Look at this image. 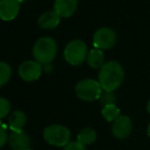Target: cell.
Returning <instances> with one entry per match:
<instances>
[{
    "label": "cell",
    "mask_w": 150,
    "mask_h": 150,
    "mask_svg": "<svg viewBox=\"0 0 150 150\" xmlns=\"http://www.w3.org/2000/svg\"><path fill=\"white\" fill-rule=\"evenodd\" d=\"M10 108H11V105L9 101L6 98L0 97V120L4 119L9 113Z\"/></svg>",
    "instance_id": "18"
},
{
    "label": "cell",
    "mask_w": 150,
    "mask_h": 150,
    "mask_svg": "<svg viewBox=\"0 0 150 150\" xmlns=\"http://www.w3.org/2000/svg\"><path fill=\"white\" fill-rule=\"evenodd\" d=\"M71 131L61 125L48 126L43 132L44 140L55 147H65L71 142Z\"/></svg>",
    "instance_id": "3"
},
{
    "label": "cell",
    "mask_w": 150,
    "mask_h": 150,
    "mask_svg": "<svg viewBox=\"0 0 150 150\" xmlns=\"http://www.w3.org/2000/svg\"><path fill=\"white\" fill-rule=\"evenodd\" d=\"M101 101L104 105L107 104H115V96L112 92H106L104 91V93H102L101 95Z\"/></svg>",
    "instance_id": "19"
},
{
    "label": "cell",
    "mask_w": 150,
    "mask_h": 150,
    "mask_svg": "<svg viewBox=\"0 0 150 150\" xmlns=\"http://www.w3.org/2000/svg\"><path fill=\"white\" fill-rule=\"evenodd\" d=\"M87 62L92 69H101L104 64V54L102 50L94 48L88 53Z\"/></svg>",
    "instance_id": "14"
},
{
    "label": "cell",
    "mask_w": 150,
    "mask_h": 150,
    "mask_svg": "<svg viewBox=\"0 0 150 150\" xmlns=\"http://www.w3.org/2000/svg\"><path fill=\"white\" fill-rule=\"evenodd\" d=\"M57 53V45L51 37H42L36 41L33 47V56L40 64L47 65L53 61Z\"/></svg>",
    "instance_id": "2"
},
{
    "label": "cell",
    "mask_w": 150,
    "mask_h": 150,
    "mask_svg": "<svg viewBox=\"0 0 150 150\" xmlns=\"http://www.w3.org/2000/svg\"><path fill=\"white\" fill-rule=\"evenodd\" d=\"M87 45L82 40H73L64 48L63 56L67 63L71 65H80L87 59Z\"/></svg>",
    "instance_id": "5"
},
{
    "label": "cell",
    "mask_w": 150,
    "mask_h": 150,
    "mask_svg": "<svg viewBox=\"0 0 150 150\" xmlns=\"http://www.w3.org/2000/svg\"><path fill=\"white\" fill-rule=\"evenodd\" d=\"M146 109H147V112L150 115V100L148 101V103H147V106H146Z\"/></svg>",
    "instance_id": "22"
},
{
    "label": "cell",
    "mask_w": 150,
    "mask_h": 150,
    "mask_svg": "<svg viewBox=\"0 0 150 150\" xmlns=\"http://www.w3.org/2000/svg\"><path fill=\"white\" fill-rule=\"evenodd\" d=\"M27 124V115L22 110H14L8 117V125L12 132L23 131Z\"/></svg>",
    "instance_id": "13"
},
{
    "label": "cell",
    "mask_w": 150,
    "mask_h": 150,
    "mask_svg": "<svg viewBox=\"0 0 150 150\" xmlns=\"http://www.w3.org/2000/svg\"><path fill=\"white\" fill-rule=\"evenodd\" d=\"M97 139V133L94 129L87 127L84 128L80 131L79 135H78V142L81 143L82 145L86 146V145H90L94 143Z\"/></svg>",
    "instance_id": "15"
},
{
    "label": "cell",
    "mask_w": 150,
    "mask_h": 150,
    "mask_svg": "<svg viewBox=\"0 0 150 150\" xmlns=\"http://www.w3.org/2000/svg\"><path fill=\"white\" fill-rule=\"evenodd\" d=\"M8 142V135L4 127H0V148L4 146Z\"/></svg>",
    "instance_id": "21"
},
{
    "label": "cell",
    "mask_w": 150,
    "mask_h": 150,
    "mask_svg": "<svg viewBox=\"0 0 150 150\" xmlns=\"http://www.w3.org/2000/svg\"><path fill=\"white\" fill-rule=\"evenodd\" d=\"M63 150H86L85 146L79 143L78 141L69 142L65 147H63Z\"/></svg>",
    "instance_id": "20"
},
{
    "label": "cell",
    "mask_w": 150,
    "mask_h": 150,
    "mask_svg": "<svg viewBox=\"0 0 150 150\" xmlns=\"http://www.w3.org/2000/svg\"><path fill=\"white\" fill-rule=\"evenodd\" d=\"M27 150H32V149H31V148H30V149H27Z\"/></svg>",
    "instance_id": "24"
},
{
    "label": "cell",
    "mask_w": 150,
    "mask_h": 150,
    "mask_svg": "<svg viewBox=\"0 0 150 150\" xmlns=\"http://www.w3.org/2000/svg\"><path fill=\"white\" fill-rule=\"evenodd\" d=\"M117 42V34L110 28H101L93 36V45L97 49H109Z\"/></svg>",
    "instance_id": "6"
},
{
    "label": "cell",
    "mask_w": 150,
    "mask_h": 150,
    "mask_svg": "<svg viewBox=\"0 0 150 150\" xmlns=\"http://www.w3.org/2000/svg\"><path fill=\"white\" fill-rule=\"evenodd\" d=\"M59 23H60V16L54 10L43 12L40 16V18H38V25L42 29H47V30L55 29L59 25Z\"/></svg>",
    "instance_id": "12"
},
{
    "label": "cell",
    "mask_w": 150,
    "mask_h": 150,
    "mask_svg": "<svg viewBox=\"0 0 150 150\" xmlns=\"http://www.w3.org/2000/svg\"><path fill=\"white\" fill-rule=\"evenodd\" d=\"M147 135H148V137L150 138V122L148 124V126H147Z\"/></svg>",
    "instance_id": "23"
},
{
    "label": "cell",
    "mask_w": 150,
    "mask_h": 150,
    "mask_svg": "<svg viewBox=\"0 0 150 150\" xmlns=\"http://www.w3.org/2000/svg\"><path fill=\"white\" fill-rule=\"evenodd\" d=\"M78 0H55L54 11L60 18H69L77 10Z\"/></svg>",
    "instance_id": "11"
},
{
    "label": "cell",
    "mask_w": 150,
    "mask_h": 150,
    "mask_svg": "<svg viewBox=\"0 0 150 150\" xmlns=\"http://www.w3.org/2000/svg\"><path fill=\"white\" fill-rule=\"evenodd\" d=\"M101 115L106 122H113L120 115V110L115 104H107L103 106Z\"/></svg>",
    "instance_id": "16"
},
{
    "label": "cell",
    "mask_w": 150,
    "mask_h": 150,
    "mask_svg": "<svg viewBox=\"0 0 150 150\" xmlns=\"http://www.w3.org/2000/svg\"><path fill=\"white\" fill-rule=\"evenodd\" d=\"M20 12L18 0H0V18L2 21H12Z\"/></svg>",
    "instance_id": "9"
},
{
    "label": "cell",
    "mask_w": 150,
    "mask_h": 150,
    "mask_svg": "<svg viewBox=\"0 0 150 150\" xmlns=\"http://www.w3.org/2000/svg\"><path fill=\"white\" fill-rule=\"evenodd\" d=\"M42 71L43 67L39 62L36 60H27L18 67V76L26 82H34L41 77Z\"/></svg>",
    "instance_id": "7"
},
{
    "label": "cell",
    "mask_w": 150,
    "mask_h": 150,
    "mask_svg": "<svg viewBox=\"0 0 150 150\" xmlns=\"http://www.w3.org/2000/svg\"><path fill=\"white\" fill-rule=\"evenodd\" d=\"M132 132V120L128 115H120L113 122L111 127V133L113 137L119 140H125Z\"/></svg>",
    "instance_id": "8"
},
{
    "label": "cell",
    "mask_w": 150,
    "mask_h": 150,
    "mask_svg": "<svg viewBox=\"0 0 150 150\" xmlns=\"http://www.w3.org/2000/svg\"><path fill=\"white\" fill-rule=\"evenodd\" d=\"M76 94L81 100L92 102L98 100L102 95V88L98 81L93 79H85L80 81L76 85Z\"/></svg>",
    "instance_id": "4"
},
{
    "label": "cell",
    "mask_w": 150,
    "mask_h": 150,
    "mask_svg": "<svg viewBox=\"0 0 150 150\" xmlns=\"http://www.w3.org/2000/svg\"><path fill=\"white\" fill-rule=\"evenodd\" d=\"M11 67L8 63L0 61V87L8 83L11 78Z\"/></svg>",
    "instance_id": "17"
},
{
    "label": "cell",
    "mask_w": 150,
    "mask_h": 150,
    "mask_svg": "<svg viewBox=\"0 0 150 150\" xmlns=\"http://www.w3.org/2000/svg\"><path fill=\"white\" fill-rule=\"evenodd\" d=\"M125 80V71L117 61H108L104 63L98 74V82L102 90L113 92L122 84Z\"/></svg>",
    "instance_id": "1"
},
{
    "label": "cell",
    "mask_w": 150,
    "mask_h": 150,
    "mask_svg": "<svg viewBox=\"0 0 150 150\" xmlns=\"http://www.w3.org/2000/svg\"><path fill=\"white\" fill-rule=\"evenodd\" d=\"M8 144L12 150H27L31 147V139L24 131L11 132L8 136Z\"/></svg>",
    "instance_id": "10"
}]
</instances>
